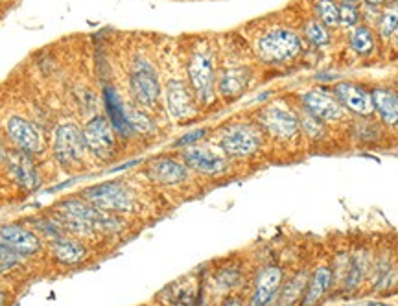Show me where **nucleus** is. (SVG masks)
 I'll use <instances>...</instances> for the list:
<instances>
[{
	"instance_id": "3",
	"label": "nucleus",
	"mask_w": 398,
	"mask_h": 306,
	"mask_svg": "<svg viewBox=\"0 0 398 306\" xmlns=\"http://www.w3.org/2000/svg\"><path fill=\"white\" fill-rule=\"evenodd\" d=\"M303 50L301 37L294 30L279 28L262 35L256 43V52L265 63H282L295 58Z\"/></svg>"
},
{
	"instance_id": "24",
	"label": "nucleus",
	"mask_w": 398,
	"mask_h": 306,
	"mask_svg": "<svg viewBox=\"0 0 398 306\" xmlns=\"http://www.w3.org/2000/svg\"><path fill=\"white\" fill-rule=\"evenodd\" d=\"M240 269L238 268H223L216 271L214 275V286L218 288L219 292H229L232 288H236L240 283Z\"/></svg>"
},
{
	"instance_id": "16",
	"label": "nucleus",
	"mask_w": 398,
	"mask_h": 306,
	"mask_svg": "<svg viewBox=\"0 0 398 306\" xmlns=\"http://www.w3.org/2000/svg\"><path fill=\"white\" fill-rule=\"evenodd\" d=\"M304 107L310 115L315 116L319 120H339L343 116V106L342 102L334 98L332 94L319 89H313L304 94Z\"/></svg>"
},
{
	"instance_id": "6",
	"label": "nucleus",
	"mask_w": 398,
	"mask_h": 306,
	"mask_svg": "<svg viewBox=\"0 0 398 306\" xmlns=\"http://www.w3.org/2000/svg\"><path fill=\"white\" fill-rule=\"evenodd\" d=\"M87 149L100 161H111L116 155V135L111 120L104 115H96L83 126Z\"/></svg>"
},
{
	"instance_id": "31",
	"label": "nucleus",
	"mask_w": 398,
	"mask_h": 306,
	"mask_svg": "<svg viewBox=\"0 0 398 306\" xmlns=\"http://www.w3.org/2000/svg\"><path fill=\"white\" fill-rule=\"evenodd\" d=\"M303 126H304V128H306V131H308V133L312 135V137H315V135L322 133V128L318 124V122H315V118H310V113L303 118Z\"/></svg>"
},
{
	"instance_id": "4",
	"label": "nucleus",
	"mask_w": 398,
	"mask_h": 306,
	"mask_svg": "<svg viewBox=\"0 0 398 306\" xmlns=\"http://www.w3.org/2000/svg\"><path fill=\"white\" fill-rule=\"evenodd\" d=\"M262 144V133L253 124H231L219 133V148L229 157H251Z\"/></svg>"
},
{
	"instance_id": "33",
	"label": "nucleus",
	"mask_w": 398,
	"mask_h": 306,
	"mask_svg": "<svg viewBox=\"0 0 398 306\" xmlns=\"http://www.w3.org/2000/svg\"><path fill=\"white\" fill-rule=\"evenodd\" d=\"M6 159V149H4V144L0 140V161H4Z\"/></svg>"
},
{
	"instance_id": "10",
	"label": "nucleus",
	"mask_w": 398,
	"mask_h": 306,
	"mask_svg": "<svg viewBox=\"0 0 398 306\" xmlns=\"http://www.w3.org/2000/svg\"><path fill=\"white\" fill-rule=\"evenodd\" d=\"M260 124L271 137L275 139H291L298 131V118L295 113L288 109L286 106L273 104L262 109L260 113Z\"/></svg>"
},
{
	"instance_id": "8",
	"label": "nucleus",
	"mask_w": 398,
	"mask_h": 306,
	"mask_svg": "<svg viewBox=\"0 0 398 306\" xmlns=\"http://www.w3.org/2000/svg\"><path fill=\"white\" fill-rule=\"evenodd\" d=\"M6 135L15 148L19 152L28 153V155L43 153L44 144H47L43 131L39 130L32 120L24 118V116L13 115L6 120Z\"/></svg>"
},
{
	"instance_id": "19",
	"label": "nucleus",
	"mask_w": 398,
	"mask_h": 306,
	"mask_svg": "<svg viewBox=\"0 0 398 306\" xmlns=\"http://www.w3.org/2000/svg\"><path fill=\"white\" fill-rule=\"evenodd\" d=\"M52 257L63 266H74L80 264L87 257V247L78 238L71 235H63L50 242Z\"/></svg>"
},
{
	"instance_id": "2",
	"label": "nucleus",
	"mask_w": 398,
	"mask_h": 306,
	"mask_svg": "<svg viewBox=\"0 0 398 306\" xmlns=\"http://www.w3.org/2000/svg\"><path fill=\"white\" fill-rule=\"evenodd\" d=\"M80 197L89 201L90 205L109 214H129L135 209V196L122 181L98 183L81 192Z\"/></svg>"
},
{
	"instance_id": "29",
	"label": "nucleus",
	"mask_w": 398,
	"mask_h": 306,
	"mask_svg": "<svg viewBox=\"0 0 398 306\" xmlns=\"http://www.w3.org/2000/svg\"><path fill=\"white\" fill-rule=\"evenodd\" d=\"M20 264V257L15 251H11L6 244L0 242V275L13 271Z\"/></svg>"
},
{
	"instance_id": "18",
	"label": "nucleus",
	"mask_w": 398,
	"mask_h": 306,
	"mask_svg": "<svg viewBox=\"0 0 398 306\" xmlns=\"http://www.w3.org/2000/svg\"><path fill=\"white\" fill-rule=\"evenodd\" d=\"M332 283H334V271H332L330 266H327V264L319 266L313 271L312 277H308V284H306V292H304L301 306L321 305L322 299L330 292Z\"/></svg>"
},
{
	"instance_id": "5",
	"label": "nucleus",
	"mask_w": 398,
	"mask_h": 306,
	"mask_svg": "<svg viewBox=\"0 0 398 306\" xmlns=\"http://www.w3.org/2000/svg\"><path fill=\"white\" fill-rule=\"evenodd\" d=\"M129 85L138 106L147 107V109L157 106V102L161 98V83L152 63L144 58L135 59L129 72Z\"/></svg>"
},
{
	"instance_id": "25",
	"label": "nucleus",
	"mask_w": 398,
	"mask_h": 306,
	"mask_svg": "<svg viewBox=\"0 0 398 306\" xmlns=\"http://www.w3.org/2000/svg\"><path fill=\"white\" fill-rule=\"evenodd\" d=\"M315 11L321 19V24H327V26L339 24V8L334 0H319L315 4Z\"/></svg>"
},
{
	"instance_id": "23",
	"label": "nucleus",
	"mask_w": 398,
	"mask_h": 306,
	"mask_svg": "<svg viewBox=\"0 0 398 306\" xmlns=\"http://www.w3.org/2000/svg\"><path fill=\"white\" fill-rule=\"evenodd\" d=\"M349 41H351L352 50L360 56H369L375 50V35L367 26H358L352 30Z\"/></svg>"
},
{
	"instance_id": "13",
	"label": "nucleus",
	"mask_w": 398,
	"mask_h": 306,
	"mask_svg": "<svg viewBox=\"0 0 398 306\" xmlns=\"http://www.w3.org/2000/svg\"><path fill=\"white\" fill-rule=\"evenodd\" d=\"M166 107L177 122H185L195 115L194 94L181 80H170L166 85Z\"/></svg>"
},
{
	"instance_id": "22",
	"label": "nucleus",
	"mask_w": 398,
	"mask_h": 306,
	"mask_svg": "<svg viewBox=\"0 0 398 306\" xmlns=\"http://www.w3.org/2000/svg\"><path fill=\"white\" fill-rule=\"evenodd\" d=\"M373 100H375V109L378 111V115L385 124L398 126V94H394L393 91L378 89L373 94Z\"/></svg>"
},
{
	"instance_id": "1",
	"label": "nucleus",
	"mask_w": 398,
	"mask_h": 306,
	"mask_svg": "<svg viewBox=\"0 0 398 306\" xmlns=\"http://www.w3.org/2000/svg\"><path fill=\"white\" fill-rule=\"evenodd\" d=\"M52 153L56 163L66 170L85 166L90 153L83 137V128H80L76 122H61L54 130Z\"/></svg>"
},
{
	"instance_id": "12",
	"label": "nucleus",
	"mask_w": 398,
	"mask_h": 306,
	"mask_svg": "<svg viewBox=\"0 0 398 306\" xmlns=\"http://www.w3.org/2000/svg\"><path fill=\"white\" fill-rule=\"evenodd\" d=\"M284 283V271L280 266H265L256 275L249 306H271L279 297L280 288Z\"/></svg>"
},
{
	"instance_id": "21",
	"label": "nucleus",
	"mask_w": 398,
	"mask_h": 306,
	"mask_svg": "<svg viewBox=\"0 0 398 306\" xmlns=\"http://www.w3.org/2000/svg\"><path fill=\"white\" fill-rule=\"evenodd\" d=\"M247 82H249V74L246 68H227L218 78V89L223 96L231 98V96L242 94Z\"/></svg>"
},
{
	"instance_id": "17",
	"label": "nucleus",
	"mask_w": 398,
	"mask_h": 306,
	"mask_svg": "<svg viewBox=\"0 0 398 306\" xmlns=\"http://www.w3.org/2000/svg\"><path fill=\"white\" fill-rule=\"evenodd\" d=\"M336 98L342 102V106L351 109L356 115H370L375 111V100L373 94L365 91L363 87L356 83L342 82L336 85Z\"/></svg>"
},
{
	"instance_id": "28",
	"label": "nucleus",
	"mask_w": 398,
	"mask_h": 306,
	"mask_svg": "<svg viewBox=\"0 0 398 306\" xmlns=\"http://www.w3.org/2000/svg\"><path fill=\"white\" fill-rule=\"evenodd\" d=\"M304 34H306V37H308L313 44H318V47H325V44H328V41H330V35H328L325 24L318 23V20H310V23L304 26Z\"/></svg>"
},
{
	"instance_id": "34",
	"label": "nucleus",
	"mask_w": 398,
	"mask_h": 306,
	"mask_svg": "<svg viewBox=\"0 0 398 306\" xmlns=\"http://www.w3.org/2000/svg\"><path fill=\"white\" fill-rule=\"evenodd\" d=\"M365 2H369V4L373 6H378V4H384L385 0H365Z\"/></svg>"
},
{
	"instance_id": "11",
	"label": "nucleus",
	"mask_w": 398,
	"mask_h": 306,
	"mask_svg": "<svg viewBox=\"0 0 398 306\" xmlns=\"http://www.w3.org/2000/svg\"><path fill=\"white\" fill-rule=\"evenodd\" d=\"M0 242L6 244L11 251L19 255L20 259L35 257L43 247V242L32 229L19 224H8L0 227Z\"/></svg>"
},
{
	"instance_id": "36",
	"label": "nucleus",
	"mask_w": 398,
	"mask_h": 306,
	"mask_svg": "<svg viewBox=\"0 0 398 306\" xmlns=\"http://www.w3.org/2000/svg\"><path fill=\"white\" fill-rule=\"evenodd\" d=\"M393 35H394V43H397V47H398V28L394 30V34H393Z\"/></svg>"
},
{
	"instance_id": "20",
	"label": "nucleus",
	"mask_w": 398,
	"mask_h": 306,
	"mask_svg": "<svg viewBox=\"0 0 398 306\" xmlns=\"http://www.w3.org/2000/svg\"><path fill=\"white\" fill-rule=\"evenodd\" d=\"M306 284H308V273H295L289 281L282 283L279 297H277V306H295L298 301H303V295L306 292Z\"/></svg>"
},
{
	"instance_id": "27",
	"label": "nucleus",
	"mask_w": 398,
	"mask_h": 306,
	"mask_svg": "<svg viewBox=\"0 0 398 306\" xmlns=\"http://www.w3.org/2000/svg\"><path fill=\"white\" fill-rule=\"evenodd\" d=\"M339 8V23L343 26H356L360 19V8H358V0H342Z\"/></svg>"
},
{
	"instance_id": "9",
	"label": "nucleus",
	"mask_w": 398,
	"mask_h": 306,
	"mask_svg": "<svg viewBox=\"0 0 398 306\" xmlns=\"http://www.w3.org/2000/svg\"><path fill=\"white\" fill-rule=\"evenodd\" d=\"M183 161L190 170L203 176H218L227 168V159L222 148L216 149L207 144H194L183 152Z\"/></svg>"
},
{
	"instance_id": "35",
	"label": "nucleus",
	"mask_w": 398,
	"mask_h": 306,
	"mask_svg": "<svg viewBox=\"0 0 398 306\" xmlns=\"http://www.w3.org/2000/svg\"><path fill=\"white\" fill-rule=\"evenodd\" d=\"M6 305V293L0 290V306H4Z\"/></svg>"
},
{
	"instance_id": "15",
	"label": "nucleus",
	"mask_w": 398,
	"mask_h": 306,
	"mask_svg": "<svg viewBox=\"0 0 398 306\" xmlns=\"http://www.w3.org/2000/svg\"><path fill=\"white\" fill-rule=\"evenodd\" d=\"M32 157L33 155L15 149V152L6 153L4 159L8 168H10L13 181L19 187H23L24 190H33V188L39 187V172Z\"/></svg>"
},
{
	"instance_id": "30",
	"label": "nucleus",
	"mask_w": 398,
	"mask_h": 306,
	"mask_svg": "<svg viewBox=\"0 0 398 306\" xmlns=\"http://www.w3.org/2000/svg\"><path fill=\"white\" fill-rule=\"evenodd\" d=\"M205 133H207V131H205V130L190 131V133L183 135V137H181V139L177 140L176 144H174V146H176V148H188V146H194V144H198L199 140L203 139Z\"/></svg>"
},
{
	"instance_id": "7",
	"label": "nucleus",
	"mask_w": 398,
	"mask_h": 306,
	"mask_svg": "<svg viewBox=\"0 0 398 306\" xmlns=\"http://www.w3.org/2000/svg\"><path fill=\"white\" fill-rule=\"evenodd\" d=\"M188 80L192 92L201 104H210L214 100V61L209 50H198L190 58Z\"/></svg>"
},
{
	"instance_id": "26",
	"label": "nucleus",
	"mask_w": 398,
	"mask_h": 306,
	"mask_svg": "<svg viewBox=\"0 0 398 306\" xmlns=\"http://www.w3.org/2000/svg\"><path fill=\"white\" fill-rule=\"evenodd\" d=\"M397 28H398V4H393L389 6L387 10L382 13V17H380L378 30L382 37H389V35L394 34V30Z\"/></svg>"
},
{
	"instance_id": "32",
	"label": "nucleus",
	"mask_w": 398,
	"mask_h": 306,
	"mask_svg": "<svg viewBox=\"0 0 398 306\" xmlns=\"http://www.w3.org/2000/svg\"><path fill=\"white\" fill-rule=\"evenodd\" d=\"M222 306H246L240 297H227Z\"/></svg>"
},
{
	"instance_id": "14",
	"label": "nucleus",
	"mask_w": 398,
	"mask_h": 306,
	"mask_svg": "<svg viewBox=\"0 0 398 306\" xmlns=\"http://www.w3.org/2000/svg\"><path fill=\"white\" fill-rule=\"evenodd\" d=\"M147 177L162 187H176L188 179V166L171 157H157L147 164Z\"/></svg>"
}]
</instances>
